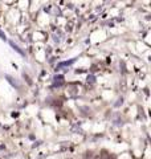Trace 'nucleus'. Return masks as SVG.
<instances>
[{"instance_id":"obj_1","label":"nucleus","mask_w":151,"mask_h":159,"mask_svg":"<svg viewBox=\"0 0 151 159\" xmlns=\"http://www.w3.org/2000/svg\"><path fill=\"white\" fill-rule=\"evenodd\" d=\"M94 159H101V158H100V157H95V158H94Z\"/></svg>"}]
</instances>
